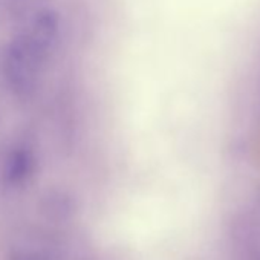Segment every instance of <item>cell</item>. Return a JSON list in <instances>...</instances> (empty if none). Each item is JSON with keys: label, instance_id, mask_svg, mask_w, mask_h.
<instances>
[{"label": "cell", "instance_id": "6da1fadb", "mask_svg": "<svg viewBox=\"0 0 260 260\" xmlns=\"http://www.w3.org/2000/svg\"><path fill=\"white\" fill-rule=\"evenodd\" d=\"M60 37V17L45 8L32 14L0 57V75L17 101L31 100L40 89Z\"/></svg>", "mask_w": 260, "mask_h": 260}, {"label": "cell", "instance_id": "7a4b0ae2", "mask_svg": "<svg viewBox=\"0 0 260 260\" xmlns=\"http://www.w3.org/2000/svg\"><path fill=\"white\" fill-rule=\"evenodd\" d=\"M42 169V155L36 138L16 135L0 147V193L20 196L36 182Z\"/></svg>", "mask_w": 260, "mask_h": 260}, {"label": "cell", "instance_id": "3957f363", "mask_svg": "<svg viewBox=\"0 0 260 260\" xmlns=\"http://www.w3.org/2000/svg\"><path fill=\"white\" fill-rule=\"evenodd\" d=\"M19 260H45V258H40L39 255H23V257H20Z\"/></svg>", "mask_w": 260, "mask_h": 260}]
</instances>
